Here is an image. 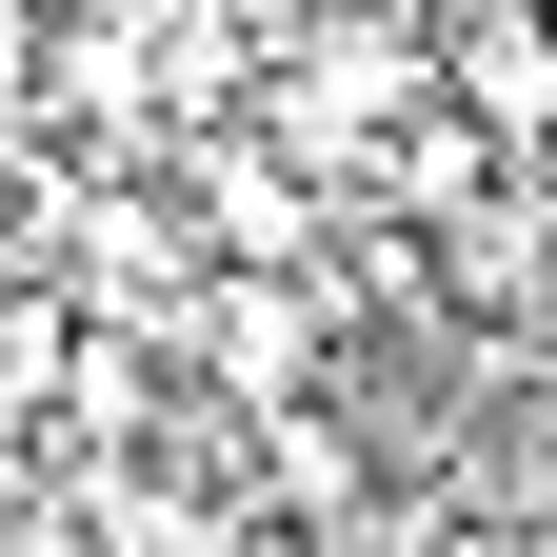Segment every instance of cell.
<instances>
[{
	"label": "cell",
	"mask_w": 557,
	"mask_h": 557,
	"mask_svg": "<svg viewBox=\"0 0 557 557\" xmlns=\"http://www.w3.org/2000/svg\"><path fill=\"white\" fill-rule=\"evenodd\" d=\"M458 100H478V139H557V21L537 0H478L458 21Z\"/></svg>",
	"instance_id": "cell-1"
},
{
	"label": "cell",
	"mask_w": 557,
	"mask_h": 557,
	"mask_svg": "<svg viewBox=\"0 0 557 557\" xmlns=\"http://www.w3.org/2000/svg\"><path fill=\"white\" fill-rule=\"evenodd\" d=\"M0 557H120L100 518H0Z\"/></svg>",
	"instance_id": "cell-2"
}]
</instances>
